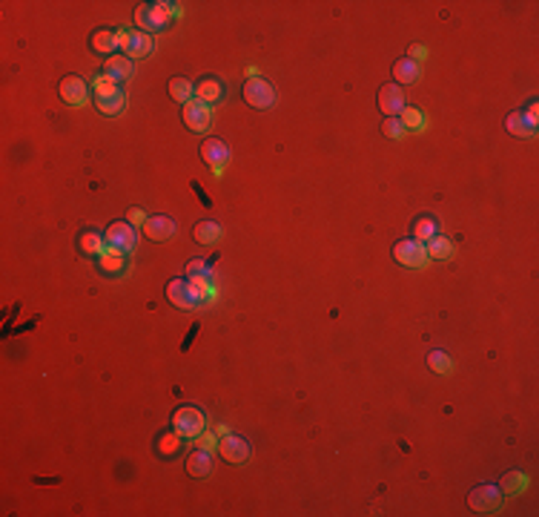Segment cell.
I'll return each instance as SVG.
<instances>
[{
	"label": "cell",
	"mask_w": 539,
	"mask_h": 517,
	"mask_svg": "<svg viewBox=\"0 0 539 517\" xmlns=\"http://www.w3.org/2000/svg\"><path fill=\"white\" fill-rule=\"evenodd\" d=\"M212 293L215 290H212L210 279H172V282H166L169 305L181 308V311H193V308L204 305Z\"/></svg>",
	"instance_id": "cell-1"
},
{
	"label": "cell",
	"mask_w": 539,
	"mask_h": 517,
	"mask_svg": "<svg viewBox=\"0 0 539 517\" xmlns=\"http://www.w3.org/2000/svg\"><path fill=\"white\" fill-rule=\"evenodd\" d=\"M172 15H181V9L175 4H144L135 12V23H138V29H147V35H150V32L166 29Z\"/></svg>",
	"instance_id": "cell-2"
},
{
	"label": "cell",
	"mask_w": 539,
	"mask_h": 517,
	"mask_svg": "<svg viewBox=\"0 0 539 517\" xmlns=\"http://www.w3.org/2000/svg\"><path fill=\"white\" fill-rule=\"evenodd\" d=\"M505 494L499 486H490V483H482L476 489H471L468 494V506L476 511V514H493V511H499Z\"/></svg>",
	"instance_id": "cell-3"
},
{
	"label": "cell",
	"mask_w": 539,
	"mask_h": 517,
	"mask_svg": "<svg viewBox=\"0 0 539 517\" xmlns=\"http://www.w3.org/2000/svg\"><path fill=\"white\" fill-rule=\"evenodd\" d=\"M172 428L178 431L181 437H198L201 431L207 428V417L201 408H193V405H181L175 414H172Z\"/></svg>",
	"instance_id": "cell-4"
},
{
	"label": "cell",
	"mask_w": 539,
	"mask_h": 517,
	"mask_svg": "<svg viewBox=\"0 0 539 517\" xmlns=\"http://www.w3.org/2000/svg\"><path fill=\"white\" fill-rule=\"evenodd\" d=\"M118 47L126 52V58H147L152 52V37L141 29H121L118 32Z\"/></svg>",
	"instance_id": "cell-5"
},
{
	"label": "cell",
	"mask_w": 539,
	"mask_h": 517,
	"mask_svg": "<svg viewBox=\"0 0 539 517\" xmlns=\"http://www.w3.org/2000/svg\"><path fill=\"white\" fill-rule=\"evenodd\" d=\"M244 101L255 109H270L276 104V86L270 81H261V78H250L244 83Z\"/></svg>",
	"instance_id": "cell-6"
},
{
	"label": "cell",
	"mask_w": 539,
	"mask_h": 517,
	"mask_svg": "<svg viewBox=\"0 0 539 517\" xmlns=\"http://www.w3.org/2000/svg\"><path fill=\"white\" fill-rule=\"evenodd\" d=\"M393 258L404 268H422L428 262V250L416 239H399L393 244Z\"/></svg>",
	"instance_id": "cell-7"
},
{
	"label": "cell",
	"mask_w": 539,
	"mask_h": 517,
	"mask_svg": "<svg viewBox=\"0 0 539 517\" xmlns=\"http://www.w3.org/2000/svg\"><path fill=\"white\" fill-rule=\"evenodd\" d=\"M104 239L112 250L126 253V250H135V244H138V230H135V225H129V222H112L109 230L104 233Z\"/></svg>",
	"instance_id": "cell-8"
},
{
	"label": "cell",
	"mask_w": 539,
	"mask_h": 517,
	"mask_svg": "<svg viewBox=\"0 0 539 517\" xmlns=\"http://www.w3.org/2000/svg\"><path fill=\"white\" fill-rule=\"evenodd\" d=\"M218 454L227 460V463H233V465H241V463L250 460L253 448H250V443H247L244 437H238V434H224V437L218 440Z\"/></svg>",
	"instance_id": "cell-9"
},
{
	"label": "cell",
	"mask_w": 539,
	"mask_h": 517,
	"mask_svg": "<svg viewBox=\"0 0 539 517\" xmlns=\"http://www.w3.org/2000/svg\"><path fill=\"white\" fill-rule=\"evenodd\" d=\"M58 95L63 98V104L80 107V104H86V98H89V83H86L83 78H78V75H66V78L61 81V86H58Z\"/></svg>",
	"instance_id": "cell-10"
},
{
	"label": "cell",
	"mask_w": 539,
	"mask_h": 517,
	"mask_svg": "<svg viewBox=\"0 0 539 517\" xmlns=\"http://www.w3.org/2000/svg\"><path fill=\"white\" fill-rule=\"evenodd\" d=\"M404 107V93H401V86H396V83H384L382 90H379V109L384 112V118H390V115H399Z\"/></svg>",
	"instance_id": "cell-11"
},
{
	"label": "cell",
	"mask_w": 539,
	"mask_h": 517,
	"mask_svg": "<svg viewBox=\"0 0 539 517\" xmlns=\"http://www.w3.org/2000/svg\"><path fill=\"white\" fill-rule=\"evenodd\" d=\"M201 158L218 172L221 167H227V164H230V147L224 144L221 138H207V141L201 144Z\"/></svg>",
	"instance_id": "cell-12"
},
{
	"label": "cell",
	"mask_w": 539,
	"mask_h": 517,
	"mask_svg": "<svg viewBox=\"0 0 539 517\" xmlns=\"http://www.w3.org/2000/svg\"><path fill=\"white\" fill-rule=\"evenodd\" d=\"M184 124H187V129H193V133H204L210 126V107L198 98L187 101L184 104Z\"/></svg>",
	"instance_id": "cell-13"
},
{
	"label": "cell",
	"mask_w": 539,
	"mask_h": 517,
	"mask_svg": "<svg viewBox=\"0 0 539 517\" xmlns=\"http://www.w3.org/2000/svg\"><path fill=\"white\" fill-rule=\"evenodd\" d=\"M104 75L121 83V81H126V78L135 75V61L126 58V55H109L107 64H104Z\"/></svg>",
	"instance_id": "cell-14"
},
{
	"label": "cell",
	"mask_w": 539,
	"mask_h": 517,
	"mask_svg": "<svg viewBox=\"0 0 539 517\" xmlns=\"http://www.w3.org/2000/svg\"><path fill=\"white\" fill-rule=\"evenodd\" d=\"M144 233L152 239V242H166L175 236V222L169 215H152V219L144 222Z\"/></svg>",
	"instance_id": "cell-15"
},
{
	"label": "cell",
	"mask_w": 539,
	"mask_h": 517,
	"mask_svg": "<svg viewBox=\"0 0 539 517\" xmlns=\"http://www.w3.org/2000/svg\"><path fill=\"white\" fill-rule=\"evenodd\" d=\"M419 72H422V66H419L416 61H411L408 55L399 58V61L393 64V78H396V86H401V83H416V81H419Z\"/></svg>",
	"instance_id": "cell-16"
},
{
	"label": "cell",
	"mask_w": 539,
	"mask_h": 517,
	"mask_svg": "<svg viewBox=\"0 0 539 517\" xmlns=\"http://www.w3.org/2000/svg\"><path fill=\"white\" fill-rule=\"evenodd\" d=\"M195 98L204 101L207 107L215 104V101H221V98H224V83H221L218 78H204V81H198V83H195Z\"/></svg>",
	"instance_id": "cell-17"
},
{
	"label": "cell",
	"mask_w": 539,
	"mask_h": 517,
	"mask_svg": "<svg viewBox=\"0 0 539 517\" xmlns=\"http://www.w3.org/2000/svg\"><path fill=\"white\" fill-rule=\"evenodd\" d=\"M433 236H439V222L433 219L430 213H425V215H419V219L413 222V227H411V239H416V242H422V244H428Z\"/></svg>",
	"instance_id": "cell-18"
},
{
	"label": "cell",
	"mask_w": 539,
	"mask_h": 517,
	"mask_svg": "<svg viewBox=\"0 0 539 517\" xmlns=\"http://www.w3.org/2000/svg\"><path fill=\"white\" fill-rule=\"evenodd\" d=\"M187 471L193 474V477H207V474L212 471V451L195 448V451L187 457Z\"/></svg>",
	"instance_id": "cell-19"
},
{
	"label": "cell",
	"mask_w": 539,
	"mask_h": 517,
	"mask_svg": "<svg viewBox=\"0 0 539 517\" xmlns=\"http://www.w3.org/2000/svg\"><path fill=\"white\" fill-rule=\"evenodd\" d=\"M425 250H428V258H436V262H447V258H454V253H456L454 242L447 236H433L425 244Z\"/></svg>",
	"instance_id": "cell-20"
},
{
	"label": "cell",
	"mask_w": 539,
	"mask_h": 517,
	"mask_svg": "<svg viewBox=\"0 0 539 517\" xmlns=\"http://www.w3.org/2000/svg\"><path fill=\"white\" fill-rule=\"evenodd\" d=\"M92 49H95L98 55H107V58H109V52L121 49V47H118V32H115V29H95V32H92Z\"/></svg>",
	"instance_id": "cell-21"
},
{
	"label": "cell",
	"mask_w": 539,
	"mask_h": 517,
	"mask_svg": "<svg viewBox=\"0 0 539 517\" xmlns=\"http://www.w3.org/2000/svg\"><path fill=\"white\" fill-rule=\"evenodd\" d=\"M92 101H95L98 112H104V115H118V112H123V107H126L123 90H115V93H109V95H95Z\"/></svg>",
	"instance_id": "cell-22"
},
{
	"label": "cell",
	"mask_w": 539,
	"mask_h": 517,
	"mask_svg": "<svg viewBox=\"0 0 539 517\" xmlns=\"http://www.w3.org/2000/svg\"><path fill=\"white\" fill-rule=\"evenodd\" d=\"M166 90H169V98L178 101V104H187V101H193V95H195V86H193L187 78H169Z\"/></svg>",
	"instance_id": "cell-23"
},
{
	"label": "cell",
	"mask_w": 539,
	"mask_h": 517,
	"mask_svg": "<svg viewBox=\"0 0 539 517\" xmlns=\"http://www.w3.org/2000/svg\"><path fill=\"white\" fill-rule=\"evenodd\" d=\"M98 268L104 271V273H123V268H126V258H123V253L121 250H104L101 256H98Z\"/></svg>",
	"instance_id": "cell-24"
},
{
	"label": "cell",
	"mask_w": 539,
	"mask_h": 517,
	"mask_svg": "<svg viewBox=\"0 0 539 517\" xmlns=\"http://www.w3.org/2000/svg\"><path fill=\"white\" fill-rule=\"evenodd\" d=\"M104 244H107V239H104L101 233H95V230H83V233L78 236V247H80L83 253L101 256V253H104Z\"/></svg>",
	"instance_id": "cell-25"
},
{
	"label": "cell",
	"mask_w": 539,
	"mask_h": 517,
	"mask_svg": "<svg viewBox=\"0 0 539 517\" xmlns=\"http://www.w3.org/2000/svg\"><path fill=\"white\" fill-rule=\"evenodd\" d=\"M221 236H224V233H221V227H218L215 222H198V225L193 227V239H195L198 244H215Z\"/></svg>",
	"instance_id": "cell-26"
},
{
	"label": "cell",
	"mask_w": 539,
	"mask_h": 517,
	"mask_svg": "<svg viewBox=\"0 0 539 517\" xmlns=\"http://www.w3.org/2000/svg\"><path fill=\"white\" fill-rule=\"evenodd\" d=\"M499 489H502V494H519V492H525V489H528V474H522V471H508L505 477L499 480Z\"/></svg>",
	"instance_id": "cell-27"
},
{
	"label": "cell",
	"mask_w": 539,
	"mask_h": 517,
	"mask_svg": "<svg viewBox=\"0 0 539 517\" xmlns=\"http://www.w3.org/2000/svg\"><path fill=\"white\" fill-rule=\"evenodd\" d=\"M505 129H508L511 136H516V138L533 136V126L525 121V115H522V112H511V115L505 118Z\"/></svg>",
	"instance_id": "cell-28"
},
{
	"label": "cell",
	"mask_w": 539,
	"mask_h": 517,
	"mask_svg": "<svg viewBox=\"0 0 539 517\" xmlns=\"http://www.w3.org/2000/svg\"><path fill=\"white\" fill-rule=\"evenodd\" d=\"M399 121H401L404 129H411V133H419V129L425 126V115H422V109H416V107H404V109L399 112Z\"/></svg>",
	"instance_id": "cell-29"
},
{
	"label": "cell",
	"mask_w": 539,
	"mask_h": 517,
	"mask_svg": "<svg viewBox=\"0 0 539 517\" xmlns=\"http://www.w3.org/2000/svg\"><path fill=\"white\" fill-rule=\"evenodd\" d=\"M428 365H430V371H436V374H451V371H454V359L447 357L444 351H439V348L428 351Z\"/></svg>",
	"instance_id": "cell-30"
},
{
	"label": "cell",
	"mask_w": 539,
	"mask_h": 517,
	"mask_svg": "<svg viewBox=\"0 0 539 517\" xmlns=\"http://www.w3.org/2000/svg\"><path fill=\"white\" fill-rule=\"evenodd\" d=\"M178 448H181V434L172 428L169 434H161V440H158V451L164 454V457H172Z\"/></svg>",
	"instance_id": "cell-31"
},
{
	"label": "cell",
	"mask_w": 539,
	"mask_h": 517,
	"mask_svg": "<svg viewBox=\"0 0 539 517\" xmlns=\"http://www.w3.org/2000/svg\"><path fill=\"white\" fill-rule=\"evenodd\" d=\"M187 279H210L212 282V273H210V265L204 262V258H193V262H187Z\"/></svg>",
	"instance_id": "cell-32"
},
{
	"label": "cell",
	"mask_w": 539,
	"mask_h": 517,
	"mask_svg": "<svg viewBox=\"0 0 539 517\" xmlns=\"http://www.w3.org/2000/svg\"><path fill=\"white\" fill-rule=\"evenodd\" d=\"M115 90H121L118 81H112V78H107V75H95V78H92V93H95V95H109V93H115Z\"/></svg>",
	"instance_id": "cell-33"
},
{
	"label": "cell",
	"mask_w": 539,
	"mask_h": 517,
	"mask_svg": "<svg viewBox=\"0 0 539 517\" xmlns=\"http://www.w3.org/2000/svg\"><path fill=\"white\" fill-rule=\"evenodd\" d=\"M382 133L387 136V138H401L408 129L401 126V121H399V115H390V118H384L382 121Z\"/></svg>",
	"instance_id": "cell-34"
},
{
	"label": "cell",
	"mask_w": 539,
	"mask_h": 517,
	"mask_svg": "<svg viewBox=\"0 0 539 517\" xmlns=\"http://www.w3.org/2000/svg\"><path fill=\"white\" fill-rule=\"evenodd\" d=\"M408 58H411V61H416V64H419V61H425V58H428V49H425V47H422V43H413V47H411V49H408Z\"/></svg>",
	"instance_id": "cell-35"
},
{
	"label": "cell",
	"mask_w": 539,
	"mask_h": 517,
	"mask_svg": "<svg viewBox=\"0 0 539 517\" xmlns=\"http://www.w3.org/2000/svg\"><path fill=\"white\" fill-rule=\"evenodd\" d=\"M198 448H207V451H212V448H218V440L212 437V434H204V431H201V434H198Z\"/></svg>",
	"instance_id": "cell-36"
},
{
	"label": "cell",
	"mask_w": 539,
	"mask_h": 517,
	"mask_svg": "<svg viewBox=\"0 0 539 517\" xmlns=\"http://www.w3.org/2000/svg\"><path fill=\"white\" fill-rule=\"evenodd\" d=\"M147 222V215H144V210H138V207H132L129 210V225H144Z\"/></svg>",
	"instance_id": "cell-37"
},
{
	"label": "cell",
	"mask_w": 539,
	"mask_h": 517,
	"mask_svg": "<svg viewBox=\"0 0 539 517\" xmlns=\"http://www.w3.org/2000/svg\"><path fill=\"white\" fill-rule=\"evenodd\" d=\"M522 115H525V121H528L531 126H536V115H539V107H536V104H531V107H528Z\"/></svg>",
	"instance_id": "cell-38"
}]
</instances>
